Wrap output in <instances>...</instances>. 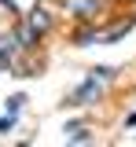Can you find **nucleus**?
<instances>
[{"label": "nucleus", "mask_w": 136, "mask_h": 147, "mask_svg": "<svg viewBox=\"0 0 136 147\" xmlns=\"http://www.w3.org/2000/svg\"><path fill=\"white\" fill-rule=\"evenodd\" d=\"M0 4H4V7H15V0H0Z\"/></svg>", "instance_id": "1a4fd4ad"}, {"label": "nucleus", "mask_w": 136, "mask_h": 147, "mask_svg": "<svg viewBox=\"0 0 136 147\" xmlns=\"http://www.w3.org/2000/svg\"><path fill=\"white\" fill-rule=\"evenodd\" d=\"M96 96H99V77L92 74V77H85V81H81L77 88L70 92V99H66V107H85V103H92Z\"/></svg>", "instance_id": "f257e3e1"}, {"label": "nucleus", "mask_w": 136, "mask_h": 147, "mask_svg": "<svg viewBox=\"0 0 136 147\" xmlns=\"http://www.w3.org/2000/svg\"><path fill=\"white\" fill-rule=\"evenodd\" d=\"M70 7H74V15H77V18H92V15L99 11V4H96V0H74Z\"/></svg>", "instance_id": "7ed1b4c3"}, {"label": "nucleus", "mask_w": 136, "mask_h": 147, "mask_svg": "<svg viewBox=\"0 0 136 147\" xmlns=\"http://www.w3.org/2000/svg\"><path fill=\"white\" fill-rule=\"evenodd\" d=\"M37 37H40V30H37V26L22 22L19 30H15V48H33V44H37Z\"/></svg>", "instance_id": "f03ea898"}, {"label": "nucleus", "mask_w": 136, "mask_h": 147, "mask_svg": "<svg viewBox=\"0 0 136 147\" xmlns=\"http://www.w3.org/2000/svg\"><path fill=\"white\" fill-rule=\"evenodd\" d=\"M11 125H15V114H7V118H0V132H7Z\"/></svg>", "instance_id": "6e6552de"}, {"label": "nucleus", "mask_w": 136, "mask_h": 147, "mask_svg": "<svg viewBox=\"0 0 136 147\" xmlns=\"http://www.w3.org/2000/svg\"><path fill=\"white\" fill-rule=\"evenodd\" d=\"M92 74H96V77H99V81H110V77H114V66H96V70H92Z\"/></svg>", "instance_id": "0eeeda50"}, {"label": "nucleus", "mask_w": 136, "mask_h": 147, "mask_svg": "<svg viewBox=\"0 0 136 147\" xmlns=\"http://www.w3.org/2000/svg\"><path fill=\"white\" fill-rule=\"evenodd\" d=\"M22 103H26V96H11V99H7V114H19Z\"/></svg>", "instance_id": "39448f33"}, {"label": "nucleus", "mask_w": 136, "mask_h": 147, "mask_svg": "<svg viewBox=\"0 0 136 147\" xmlns=\"http://www.w3.org/2000/svg\"><path fill=\"white\" fill-rule=\"evenodd\" d=\"M26 22H30V26H37L40 33H44V30L52 26V18H48V11H40V7H37V11H30V18H26Z\"/></svg>", "instance_id": "20e7f679"}, {"label": "nucleus", "mask_w": 136, "mask_h": 147, "mask_svg": "<svg viewBox=\"0 0 136 147\" xmlns=\"http://www.w3.org/2000/svg\"><path fill=\"white\" fill-rule=\"evenodd\" d=\"M92 40H99L96 30H81V33H77V44H92Z\"/></svg>", "instance_id": "423d86ee"}]
</instances>
